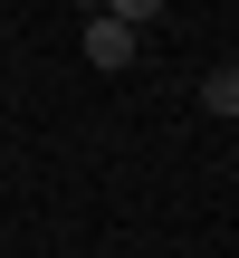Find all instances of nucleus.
<instances>
[{
	"instance_id": "2",
	"label": "nucleus",
	"mask_w": 239,
	"mask_h": 258,
	"mask_svg": "<svg viewBox=\"0 0 239 258\" xmlns=\"http://www.w3.org/2000/svg\"><path fill=\"white\" fill-rule=\"evenodd\" d=\"M201 115L239 124V67H211V77H201Z\"/></svg>"
},
{
	"instance_id": "4",
	"label": "nucleus",
	"mask_w": 239,
	"mask_h": 258,
	"mask_svg": "<svg viewBox=\"0 0 239 258\" xmlns=\"http://www.w3.org/2000/svg\"><path fill=\"white\" fill-rule=\"evenodd\" d=\"M77 10H105V0H77Z\"/></svg>"
},
{
	"instance_id": "3",
	"label": "nucleus",
	"mask_w": 239,
	"mask_h": 258,
	"mask_svg": "<svg viewBox=\"0 0 239 258\" xmlns=\"http://www.w3.org/2000/svg\"><path fill=\"white\" fill-rule=\"evenodd\" d=\"M105 10H115L125 29H153V19H163V0H105Z\"/></svg>"
},
{
	"instance_id": "1",
	"label": "nucleus",
	"mask_w": 239,
	"mask_h": 258,
	"mask_svg": "<svg viewBox=\"0 0 239 258\" xmlns=\"http://www.w3.org/2000/svg\"><path fill=\"white\" fill-rule=\"evenodd\" d=\"M134 48H144V29H125L115 10H86V67H134Z\"/></svg>"
}]
</instances>
